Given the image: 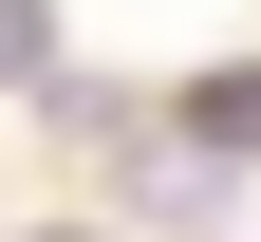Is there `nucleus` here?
<instances>
[{"label": "nucleus", "instance_id": "nucleus-1", "mask_svg": "<svg viewBox=\"0 0 261 242\" xmlns=\"http://www.w3.org/2000/svg\"><path fill=\"white\" fill-rule=\"evenodd\" d=\"M56 75V19H38V0H0V93H38Z\"/></svg>", "mask_w": 261, "mask_h": 242}]
</instances>
